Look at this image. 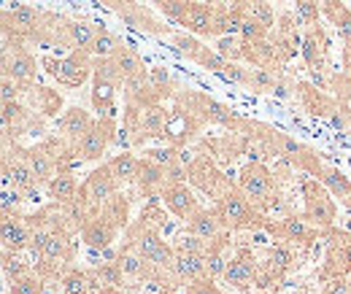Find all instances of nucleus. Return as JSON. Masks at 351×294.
<instances>
[{"mask_svg": "<svg viewBox=\"0 0 351 294\" xmlns=\"http://www.w3.org/2000/svg\"><path fill=\"white\" fill-rule=\"evenodd\" d=\"M119 192H122V184L117 181L111 165H108V162H100V165L82 181L79 197H76L73 208H68L71 216H73V221H76V227L82 230V224H84L87 219H92V216H97Z\"/></svg>", "mask_w": 351, "mask_h": 294, "instance_id": "1", "label": "nucleus"}, {"mask_svg": "<svg viewBox=\"0 0 351 294\" xmlns=\"http://www.w3.org/2000/svg\"><path fill=\"white\" fill-rule=\"evenodd\" d=\"M122 246L132 249L135 254H141L149 265H154V267L165 275V281H168V289H171V292H173L176 286H181L173 275L176 249H173V243H168V241L162 238V230L138 227V224L132 221L130 227L125 230V243H122Z\"/></svg>", "mask_w": 351, "mask_h": 294, "instance_id": "2", "label": "nucleus"}, {"mask_svg": "<svg viewBox=\"0 0 351 294\" xmlns=\"http://www.w3.org/2000/svg\"><path fill=\"white\" fill-rule=\"evenodd\" d=\"M178 106H184L186 111H192L203 125H214V127H224L230 132H249L252 130V119L241 117L238 111H232L230 106H224L219 100L203 95V92H195V89H178L173 97Z\"/></svg>", "mask_w": 351, "mask_h": 294, "instance_id": "3", "label": "nucleus"}, {"mask_svg": "<svg viewBox=\"0 0 351 294\" xmlns=\"http://www.w3.org/2000/svg\"><path fill=\"white\" fill-rule=\"evenodd\" d=\"M214 208L221 216V224L227 232H243V230H263L265 221L270 219L267 213L257 208L241 189L238 184H230V189L214 200Z\"/></svg>", "mask_w": 351, "mask_h": 294, "instance_id": "4", "label": "nucleus"}, {"mask_svg": "<svg viewBox=\"0 0 351 294\" xmlns=\"http://www.w3.org/2000/svg\"><path fill=\"white\" fill-rule=\"evenodd\" d=\"M260 135H263L265 146H267L270 154L287 160L289 165H295L298 170H303V173L313 175V178H316L319 168L324 165V160H322V154H319L316 149L300 143L298 138H292V135H287V132H281V130H276V127L260 125Z\"/></svg>", "mask_w": 351, "mask_h": 294, "instance_id": "5", "label": "nucleus"}, {"mask_svg": "<svg viewBox=\"0 0 351 294\" xmlns=\"http://www.w3.org/2000/svg\"><path fill=\"white\" fill-rule=\"evenodd\" d=\"M238 189L263 210V213H270V210L278 206V186H276V175L273 170L267 168L265 162H249L238 170V178H235Z\"/></svg>", "mask_w": 351, "mask_h": 294, "instance_id": "6", "label": "nucleus"}, {"mask_svg": "<svg viewBox=\"0 0 351 294\" xmlns=\"http://www.w3.org/2000/svg\"><path fill=\"white\" fill-rule=\"evenodd\" d=\"M46 76H51L60 86L79 89L95 71V57L84 49H71L65 57H44L41 60Z\"/></svg>", "mask_w": 351, "mask_h": 294, "instance_id": "7", "label": "nucleus"}, {"mask_svg": "<svg viewBox=\"0 0 351 294\" xmlns=\"http://www.w3.org/2000/svg\"><path fill=\"white\" fill-rule=\"evenodd\" d=\"M300 195H303V216L308 221L324 232L332 230L338 221V203L330 195V189L319 178H303Z\"/></svg>", "mask_w": 351, "mask_h": 294, "instance_id": "8", "label": "nucleus"}, {"mask_svg": "<svg viewBox=\"0 0 351 294\" xmlns=\"http://www.w3.org/2000/svg\"><path fill=\"white\" fill-rule=\"evenodd\" d=\"M122 86V76L114 65V60H95V71H92V108L97 111V117H117V92Z\"/></svg>", "mask_w": 351, "mask_h": 294, "instance_id": "9", "label": "nucleus"}, {"mask_svg": "<svg viewBox=\"0 0 351 294\" xmlns=\"http://www.w3.org/2000/svg\"><path fill=\"white\" fill-rule=\"evenodd\" d=\"M263 232L270 235V238H276V241L292 243V246H311V243L327 238V232L319 230V227H313L303 213H287L281 219H267Z\"/></svg>", "mask_w": 351, "mask_h": 294, "instance_id": "10", "label": "nucleus"}, {"mask_svg": "<svg viewBox=\"0 0 351 294\" xmlns=\"http://www.w3.org/2000/svg\"><path fill=\"white\" fill-rule=\"evenodd\" d=\"M117 117H97L92 127L84 132V138L76 143V154L82 162H100L103 154L117 143Z\"/></svg>", "mask_w": 351, "mask_h": 294, "instance_id": "11", "label": "nucleus"}, {"mask_svg": "<svg viewBox=\"0 0 351 294\" xmlns=\"http://www.w3.org/2000/svg\"><path fill=\"white\" fill-rule=\"evenodd\" d=\"M186 154V151H184ZM186 168H189V184L195 186V189H200L203 195H208V197H221L227 189H230V178L221 173L219 162L211 157V154H195L189 162H186Z\"/></svg>", "mask_w": 351, "mask_h": 294, "instance_id": "12", "label": "nucleus"}, {"mask_svg": "<svg viewBox=\"0 0 351 294\" xmlns=\"http://www.w3.org/2000/svg\"><path fill=\"white\" fill-rule=\"evenodd\" d=\"M257 270H260V262L254 252L249 246H238L235 254L227 259V267H224V284L230 289L241 294H252L254 292V284H257Z\"/></svg>", "mask_w": 351, "mask_h": 294, "instance_id": "13", "label": "nucleus"}, {"mask_svg": "<svg viewBox=\"0 0 351 294\" xmlns=\"http://www.w3.org/2000/svg\"><path fill=\"white\" fill-rule=\"evenodd\" d=\"M3 73L16 79L25 89L36 86V76H38V65L36 57L19 43V46H8L3 49Z\"/></svg>", "mask_w": 351, "mask_h": 294, "instance_id": "14", "label": "nucleus"}, {"mask_svg": "<svg viewBox=\"0 0 351 294\" xmlns=\"http://www.w3.org/2000/svg\"><path fill=\"white\" fill-rule=\"evenodd\" d=\"M203 127L206 125H203L192 111H186L184 106L176 103L173 111H171V122L165 127V138H162L160 143H173L178 149H184L189 140H195V138L200 135Z\"/></svg>", "mask_w": 351, "mask_h": 294, "instance_id": "15", "label": "nucleus"}, {"mask_svg": "<svg viewBox=\"0 0 351 294\" xmlns=\"http://www.w3.org/2000/svg\"><path fill=\"white\" fill-rule=\"evenodd\" d=\"M3 252H27L33 241V224L22 213H3L0 219Z\"/></svg>", "mask_w": 351, "mask_h": 294, "instance_id": "16", "label": "nucleus"}, {"mask_svg": "<svg viewBox=\"0 0 351 294\" xmlns=\"http://www.w3.org/2000/svg\"><path fill=\"white\" fill-rule=\"evenodd\" d=\"M295 95L300 100V106L306 108L313 119H324L332 114V108L338 106V97L327 89H319L313 82H295Z\"/></svg>", "mask_w": 351, "mask_h": 294, "instance_id": "17", "label": "nucleus"}, {"mask_svg": "<svg viewBox=\"0 0 351 294\" xmlns=\"http://www.w3.org/2000/svg\"><path fill=\"white\" fill-rule=\"evenodd\" d=\"M160 200H162V206L168 208V213H173L176 219H181V221H186L195 210L200 208V203H197V197H195L192 186H186V181L168 184V186L162 189Z\"/></svg>", "mask_w": 351, "mask_h": 294, "instance_id": "18", "label": "nucleus"}, {"mask_svg": "<svg viewBox=\"0 0 351 294\" xmlns=\"http://www.w3.org/2000/svg\"><path fill=\"white\" fill-rule=\"evenodd\" d=\"M322 11L338 30V38L343 43V71L351 73V8L343 0H324Z\"/></svg>", "mask_w": 351, "mask_h": 294, "instance_id": "19", "label": "nucleus"}, {"mask_svg": "<svg viewBox=\"0 0 351 294\" xmlns=\"http://www.w3.org/2000/svg\"><path fill=\"white\" fill-rule=\"evenodd\" d=\"M300 54H303V60H306L308 71H327V60H330V41H327V36H324L322 25L306 27Z\"/></svg>", "mask_w": 351, "mask_h": 294, "instance_id": "20", "label": "nucleus"}, {"mask_svg": "<svg viewBox=\"0 0 351 294\" xmlns=\"http://www.w3.org/2000/svg\"><path fill=\"white\" fill-rule=\"evenodd\" d=\"M214 19H217V3H189L184 16V30L197 38H217L214 36Z\"/></svg>", "mask_w": 351, "mask_h": 294, "instance_id": "21", "label": "nucleus"}, {"mask_svg": "<svg viewBox=\"0 0 351 294\" xmlns=\"http://www.w3.org/2000/svg\"><path fill=\"white\" fill-rule=\"evenodd\" d=\"M92 114L84 111L82 106H71V108H65L62 111V117L57 119V135L62 138V140H68L73 149H76V143L84 138V132H87L89 127H92Z\"/></svg>", "mask_w": 351, "mask_h": 294, "instance_id": "22", "label": "nucleus"}, {"mask_svg": "<svg viewBox=\"0 0 351 294\" xmlns=\"http://www.w3.org/2000/svg\"><path fill=\"white\" fill-rule=\"evenodd\" d=\"M79 181H76V175H73V170H60L49 184H46V197L54 203V206H60V208H73V203H76V197H79Z\"/></svg>", "mask_w": 351, "mask_h": 294, "instance_id": "23", "label": "nucleus"}, {"mask_svg": "<svg viewBox=\"0 0 351 294\" xmlns=\"http://www.w3.org/2000/svg\"><path fill=\"white\" fill-rule=\"evenodd\" d=\"M184 224H186V232H192V235H197L203 241H217L227 232L224 224H221V216L217 213L214 206L211 208H197Z\"/></svg>", "mask_w": 351, "mask_h": 294, "instance_id": "24", "label": "nucleus"}, {"mask_svg": "<svg viewBox=\"0 0 351 294\" xmlns=\"http://www.w3.org/2000/svg\"><path fill=\"white\" fill-rule=\"evenodd\" d=\"M122 16V22L135 30V33H146V36H171V27L160 19V16H154L149 8H143V5H132L128 8L125 14H119Z\"/></svg>", "mask_w": 351, "mask_h": 294, "instance_id": "25", "label": "nucleus"}, {"mask_svg": "<svg viewBox=\"0 0 351 294\" xmlns=\"http://www.w3.org/2000/svg\"><path fill=\"white\" fill-rule=\"evenodd\" d=\"M135 186L143 197H160L162 189L168 186V170L146 157H141V168H138V178H135Z\"/></svg>", "mask_w": 351, "mask_h": 294, "instance_id": "26", "label": "nucleus"}, {"mask_svg": "<svg viewBox=\"0 0 351 294\" xmlns=\"http://www.w3.org/2000/svg\"><path fill=\"white\" fill-rule=\"evenodd\" d=\"M316 178L330 189V195L335 197L338 206H343L346 210H351V178L343 170H338L335 165L324 162V165L319 168V173H316Z\"/></svg>", "mask_w": 351, "mask_h": 294, "instance_id": "27", "label": "nucleus"}, {"mask_svg": "<svg viewBox=\"0 0 351 294\" xmlns=\"http://www.w3.org/2000/svg\"><path fill=\"white\" fill-rule=\"evenodd\" d=\"M273 41H276V46H278L284 62L295 60L298 49L303 46V36L298 33V27H295V16H292V14H284V16L278 19V25L273 27Z\"/></svg>", "mask_w": 351, "mask_h": 294, "instance_id": "28", "label": "nucleus"}, {"mask_svg": "<svg viewBox=\"0 0 351 294\" xmlns=\"http://www.w3.org/2000/svg\"><path fill=\"white\" fill-rule=\"evenodd\" d=\"M265 265L281 278V281H287V275L292 273V270H298L300 267V254L295 252V246L292 243H284V241H278L276 246H270L267 254H265Z\"/></svg>", "mask_w": 351, "mask_h": 294, "instance_id": "29", "label": "nucleus"}, {"mask_svg": "<svg viewBox=\"0 0 351 294\" xmlns=\"http://www.w3.org/2000/svg\"><path fill=\"white\" fill-rule=\"evenodd\" d=\"M173 275L181 286H189L195 281L208 278L206 275V256L203 254H176Z\"/></svg>", "mask_w": 351, "mask_h": 294, "instance_id": "30", "label": "nucleus"}, {"mask_svg": "<svg viewBox=\"0 0 351 294\" xmlns=\"http://www.w3.org/2000/svg\"><path fill=\"white\" fill-rule=\"evenodd\" d=\"M97 27L100 25H95L89 19H71V22L62 25V43H68L71 49L89 51V46H92L95 36H97Z\"/></svg>", "mask_w": 351, "mask_h": 294, "instance_id": "31", "label": "nucleus"}, {"mask_svg": "<svg viewBox=\"0 0 351 294\" xmlns=\"http://www.w3.org/2000/svg\"><path fill=\"white\" fill-rule=\"evenodd\" d=\"M111 60H114V65H117V71H119V76H122V84H128V82H132V79H138V76L146 73L141 54L132 49L130 43L122 41V46L117 49V54H114Z\"/></svg>", "mask_w": 351, "mask_h": 294, "instance_id": "32", "label": "nucleus"}, {"mask_svg": "<svg viewBox=\"0 0 351 294\" xmlns=\"http://www.w3.org/2000/svg\"><path fill=\"white\" fill-rule=\"evenodd\" d=\"M108 165H111L117 181H119L122 186H130V184H135V178H138L141 157H135L132 151H119V154H114V157L108 160Z\"/></svg>", "mask_w": 351, "mask_h": 294, "instance_id": "33", "label": "nucleus"}, {"mask_svg": "<svg viewBox=\"0 0 351 294\" xmlns=\"http://www.w3.org/2000/svg\"><path fill=\"white\" fill-rule=\"evenodd\" d=\"M284 71H270V68H252V82H249V92L254 95H276L278 86L284 82Z\"/></svg>", "mask_w": 351, "mask_h": 294, "instance_id": "34", "label": "nucleus"}, {"mask_svg": "<svg viewBox=\"0 0 351 294\" xmlns=\"http://www.w3.org/2000/svg\"><path fill=\"white\" fill-rule=\"evenodd\" d=\"M62 294H92V275L89 267H71L62 278H60Z\"/></svg>", "mask_w": 351, "mask_h": 294, "instance_id": "35", "label": "nucleus"}, {"mask_svg": "<svg viewBox=\"0 0 351 294\" xmlns=\"http://www.w3.org/2000/svg\"><path fill=\"white\" fill-rule=\"evenodd\" d=\"M119 46H122V41L100 25V27H97L95 41H92V46H89V54H92L95 60H111V57L117 54V49H119Z\"/></svg>", "mask_w": 351, "mask_h": 294, "instance_id": "36", "label": "nucleus"}, {"mask_svg": "<svg viewBox=\"0 0 351 294\" xmlns=\"http://www.w3.org/2000/svg\"><path fill=\"white\" fill-rule=\"evenodd\" d=\"M146 160H152V162H157V165H162V168H173L176 162L184 157V149H178L173 143H160V146H149V149H143L141 151Z\"/></svg>", "mask_w": 351, "mask_h": 294, "instance_id": "37", "label": "nucleus"}, {"mask_svg": "<svg viewBox=\"0 0 351 294\" xmlns=\"http://www.w3.org/2000/svg\"><path fill=\"white\" fill-rule=\"evenodd\" d=\"M149 82H152V86H154V92L160 95V100L176 97V92H178V84L173 82V76H171L168 68H162V65L149 68Z\"/></svg>", "mask_w": 351, "mask_h": 294, "instance_id": "38", "label": "nucleus"}, {"mask_svg": "<svg viewBox=\"0 0 351 294\" xmlns=\"http://www.w3.org/2000/svg\"><path fill=\"white\" fill-rule=\"evenodd\" d=\"M171 43H173V49L178 54H184L189 62H195L197 60V54L206 49V43L200 41L197 36H192V33H171Z\"/></svg>", "mask_w": 351, "mask_h": 294, "instance_id": "39", "label": "nucleus"}, {"mask_svg": "<svg viewBox=\"0 0 351 294\" xmlns=\"http://www.w3.org/2000/svg\"><path fill=\"white\" fill-rule=\"evenodd\" d=\"M214 49L230 62H246V51H243V38L241 36H219Z\"/></svg>", "mask_w": 351, "mask_h": 294, "instance_id": "40", "label": "nucleus"}, {"mask_svg": "<svg viewBox=\"0 0 351 294\" xmlns=\"http://www.w3.org/2000/svg\"><path fill=\"white\" fill-rule=\"evenodd\" d=\"M33 267L22 259V252H3V275L5 281H16L22 275H27Z\"/></svg>", "mask_w": 351, "mask_h": 294, "instance_id": "41", "label": "nucleus"}, {"mask_svg": "<svg viewBox=\"0 0 351 294\" xmlns=\"http://www.w3.org/2000/svg\"><path fill=\"white\" fill-rule=\"evenodd\" d=\"M44 278L36 270H30L27 275H22L16 281H8V294H44Z\"/></svg>", "mask_w": 351, "mask_h": 294, "instance_id": "42", "label": "nucleus"}, {"mask_svg": "<svg viewBox=\"0 0 351 294\" xmlns=\"http://www.w3.org/2000/svg\"><path fill=\"white\" fill-rule=\"evenodd\" d=\"M208 246H211V241H203V238H197L192 232H184V235H178L173 241L176 254H203L206 256Z\"/></svg>", "mask_w": 351, "mask_h": 294, "instance_id": "43", "label": "nucleus"}, {"mask_svg": "<svg viewBox=\"0 0 351 294\" xmlns=\"http://www.w3.org/2000/svg\"><path fill=\"white\" fill-rule=\"evenodd\" d=\"M154 3H157L160 14H162L168 22L184 25V16H186V8H189L192 0H154Z\"/></svg>", "mask_w": 351, "mask_h": 294, "instance_id": "44", "label": "nucleus"}, {"mask_svg": "<svg viewBox=\"0 0 351 294\" xmlns=\"http://www.w3.org/2000/svg\"><path fill=\"white\" fill-rule=\"evenodd\" d=\"M295 8H298V25H303V27L319 25V14H322L319 0H295Z\"/></svg>", "mask_w": 351, "mask_h": 294, "instance_id": "45", "label": "nucleus"}, {"mask_svg": "<svg viewBox=\"0 0 351 294\" xmlns=\"http://www.w3.org/2000/svg\"><path fill=\"white\" fill-rule=\"evenodd\" d=\"M330 92H332L341 103H351V73L349 71L330 73Z\"/></svg>", "mask_w": 351, "mask_h": 294, "instance_id": "46", "label": "nucleus"}, {"mask_svg": "<svg viewBox=\"0 0 351 294\" xmlns=\"http://www.w3.org/2000/svg\"><path fill=\"white\" fill-rule=\"evenodd\" d=\"M246 16H252V19H257V22H263L267 30H273L276 25H278V19H276V14H273V8L265 3V0H252V5L246 8Z\"/></svg>", "mask_w": 351, "mask_h": 294, "instance_id": "47", "label": "nucleus"}, {"mask_svg": "<svg viewBox=\"0 0 351 294\" xmlns=\"http://www.w3.org/2000/svg\"><path fill=\"white\" fill-rule=\"evenodd\" d=\"M327 122L335 127L338 132H349L351 135V103H341L332 108V114L327 117Z\"/></svg>", "mask_w": 351, "mask_h": 294, "instance_id": "48", "label": "nucleus"}, {"mask_svg": "<svg viewBox=\"0 0 351 294\" xmlns=\"http://www.w3.org/2000/svg\"><path fill=\"white\" fill-rule=\"evenodd\" d=\"M267 27H265L263 22H257V19H252V16H246L243 19V27H241V38L243 41H263L267 38Z\"/></svg>", "mask_w": 351, "mask_h": 294, "instance_id": "49", "label": "nucleus"}, {"mask_svg": "<svg viewBox=\"0 0 351 294\" xmlns=\"http://www.w3.org/2000/svg\"><path fill=\"white\" fill-rule=\"evenodd\" d=\"M25 95V86L19 84L16 79H11V76H0V97L3 100H19Z\"/></svg>", "mask_w": 351, "mask_h": 294, "instance_id": "50", "label": "nucleus"}, {"mask_svg": "<svg viewBox=\"0 0 351 294\" xmlns=\"http://www.w3.org/2000/svg\"><path fill=\"white\" fill-rule=\"evenodd\" d=\"M25 192L22 189H16L14 186V192L5 186V192H3V200H0V208H3V213H16V208H19V203L22 200H27V197H22Z\"/></svg>", "mask_w": 351, "mask_h": 294, "instance_id": "51", "label": "nucleus"}, {"mask_svg": "<svg viewBox=\"0 0 351 294\" xmlns=\"http://www.w3.org/2000/svg\"><path fill=\"white\" fill-rule=\"evenodd\" d=\"M319 294H351V281L349 278H330V281H324Z\"/></svg>", "mask_w": 351, "mask_h": 294, "instance_id": "52", "label": "nucleus"}, {"mask_svg": "<svg viewBox=\"0 0 351 294\" xmlns=\"http://www.w3.org/2000/svg\"><path fill=\"white\" fill-rule=\"evenodd\" d=\"M186 294H221V289L217 286V281L211 278H203V281H195L186 286Z\"/></svg>", "mask_w": 351, "mask_h": 294, "instance_id": "53", "label": "nucleus"}, {"mask_svg": "<svg viewBox=\"0 0 351 294\" xmlns=\"http://www.w3.org/2000/svg\"><path fill=\"white\" fill-rule=\"evenodd\" d=\"M103 5H108L111 11H117V14H125L128 8H132L135 5V0H100Z\"/></svg>", "mask_w": 351, "mask_h": 294, "instance_id": "54", "label": "nucleus"}, {"mask_svg": "<svg viewBox=\"0 0 351 294\" xmlns=\"http://www.w3.org/2000/svg\"><path fill=\"white\" fill-rule=\"evenodd\" d=\"M227 5H230V8H238V11L246 14V8L252 5V0H227Z\"/></svg>", "mask_w": 351, "mask_h": 294, "instance_id": "55", "label": "nucleus"}, {"mask_svg": "<svg viewBox=\"0 0 351 294\" xmlns=\"http://www.w3.org/2000/svg\"><path fill=\"white\" fill-rule=\"evenodd\" d=\"M95 294H125L122 286H103V289H97Z\"/></svg>", "mask_w": 351, "mask_h": 294, "instance_id": "56", "label": "nucleus"}]
</instances>
